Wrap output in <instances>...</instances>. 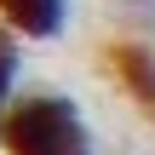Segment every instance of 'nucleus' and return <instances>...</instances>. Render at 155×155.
Masks as SVG:
<instances>
[{"instance_id": "obj_1", "label": "nucleus", "mask_w": 155, "mask_h": 155, "mask_svg": "<svg viewBox=\"0 0 155 155\" xmlns=\"http://www.w3.org/2000/svg\"><path fill=\"white\" fill-rule=\"evenodd\" d=\"M6 155H92V132L75 98L63 92H23L0 127Z\"/></svg>"}, {"instance_id": "obj_2", "label": "nucleus", "mask_w": 155, "mask_h": 155, "mask_svg": "<svg viewBox=\"0 0 155 155\" xmlns=\"http://www.w3.org/2000/svg\"><path fill=\"white\" fill-rule=\"evenodd\" d=\"M0 17H6L23 40H52V35H63L69 0H0Z\"/></svg>"}, {"instance_id": "obj_3", "label": "nucleus", "mask_w": 155, "mask_h": 155, "mask_svg": "<svg viewBox=\"0 0 155 155\" xmlns=\"http://www.w3.org/2000/svg\"><path fill=\"white\" fill-rule=\"evenodd\" d=\"M6 86H12V52L0 46V127H6V109H12L6 104Z\"/></svg>"}]
</instances>
